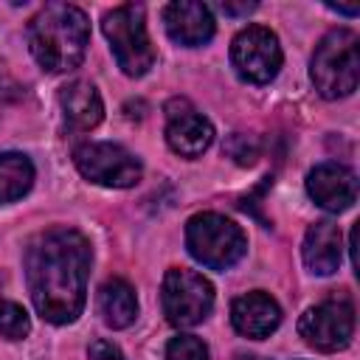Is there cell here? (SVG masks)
<instances>
[{"mask_svg":"<svg viewBox=\"0 0 360 360\" xmlns=\"http://www.w3.org/2000/svg\"><path fill=\"white\" fill-rule=\"evenodd\" d=\"M307 191L321 208L338 214L352 208V202L357 200V177L343 163L326 160L307 174Z\"/></svg>","mask_w":360,"mask_h":360,"instance_id":"cell-10","label":"cell"},{"mask_svg":"<svg viewBox=\"0 0 360 360\" xmlns=\"http://www.w3.org/2000/svg\"><path fill=\"white\" fill-rule=\"evenodd\" d=\"M332 11H338V14H349V17H354L357 14V6H329Z\"/></svg>","mask_w":360,"mask_h":360,"instance_id":"cell-22","label":"cell"},{"mask_svg":"<svg viewBox=\"0 0 360 360\" xmlns=\"http://www.w3.org/2000/svg\"><path fill=\"white\" fill-rule=\"evenodd\" d=\"M253 8H256V3H222V11L225 14H248Z\"/></svg>","mask_w":360,"mask_h":360,"instance_id":"cell-21","label":"cell"},{"mask_svg":"<svg viewBox=\"0 0 360 360\" xmlns=\"http://www.w3.org/2000/svg\"><path fill=\"white\" fill-rule=\"evenodd\" d=\"M90 42V22L79 6L48 3L28 25V48L48 73H68L82 65Z\"/></svg>","mask_w":360,"mask_h":360,"instance_id":"cell-2","label":"cell"},{"mask_svg":"<svg viewBox=\"0 0 360 360\" xmlns=\"http://www.w3.org/2000/svg\"><path fill=\"white\" fill-rule=\"evenodd\" d=\"M166 141L172 146V152L183 155V158H197L202 155L211 141H214V127L211 121L197 112L194 107H188L186 101H180V110H174L169 104V124H166Z\"/></svg>","mask_w":360,"mask_h":360,"instance_id":"cell-11","label":"cell"},{"mask_svg":"<svg viewBox=\"0 0 360 360\" xmlns=\"http://www.w3.org/2000/svg\"><path fill=\"white\" fill-rule=\"evenodd\" d=\"M186 245H188V253L211 270L233 267L248 250V239H245L242 228L233 219L214 214V211L194 214L188 219Z\"/></svg>","mask_w":360,"mask_h":360,"instance_id":"cell-4","label":"cell"},{"mask_svg":"<svg viewBox=\"0 0 360 360\" xmlns=\"http://www.w3.org/2000/svg\"><path fill=\"white\" fill-rule=\"evenodd\" d=\"M360 73V53H357V34L352 28H332L315 45L309 76L315 90L323 98H343L352 96L357 87Z\"/></svg>","mask_w":360,"mask_h":360,"instance_id":"cell-3","label":"cell"},{"mask_svg":"<svg viewBox=\"0 0 360 360\" xmlns=\"http://www.w3.org/2000/svg\"><path fill=\"white\" fill-rule=\"evenodd\" d=\"M98 309L107 326L112 329H124L135 321L138 315V298L135 290L124 281V278H110L101 284L98 290Z\"/></svg>","mask_w":360,"mask_h":360,"instance_id":"cell-16","label":"cell"},{"mask_svg":"<svg viewBox=\"0 0 360 360\" xmlns=\"http://www.w3.org/2000/svg\"><path fill=\"white\" fill-rule=\"evenodd\" d=\"M231 62L245 82L264 84L276 79L281 68V45L278 37L264 25H248L233 37Z\"/></svg>","mask_w":360,"mask_h":360,"instance_id":"cell-8","label":"cell"},{"mask_svg":"<svg viewBox=\"0 0 360 360\" xmlns=\"http://www.w3.org/2000/svg\"><path fill=\"white\" fill-rule=\"evenodd\" d=\"M231 323L245 338H267L281 323V307L267 292H245L231 304Z\"/></svg>","mask_w":360,"mask_h":360,"instance_id":"cell-13","label":"cell"},{"mask_svg":"<svg viewBox=\"0 0 360 360\" xmlns=\"http://www.w3.org/2000/svg\"><path fill=\"white\" fill-rule=\"evenodd\" d=\"M59 107H62V115H65L68 127L76 129V132H87V129H93L104 118L101 96L84 79H76V82H70V84L62 87Z\"/></svg>","mask_w":360,"mask_h":360,"instance_id":"cell-15","label":"cell"},{"mask_svg":"<svg viewBox=\"0 0 360 360\" xmlns=\"http://www.w3.org/2000/svg\"><path fill=\"white\" fill-rule=\"evenodd\" d=\"M163 22L177 45L197 48L214 37V14L208 6L194 0H177L163 8Z\"/></svg>","mask_w":360,"mask_h":360,"instance_id":"cell-12","label":"cell"},{"mask_svg":"<svg viewBox=\"0 0 360 360\" xmlns=\"http://www.w3.org/2000/svg\"><path fill=\"white\" fill-rule=\"evenodd\" d=\"M90 360H124V354H121V349H118L115 343H110V340H96V343L90 346Z\"/></svg>","mask_w":360,"mask_h":360,"instance_id":"cell-20","label":"cell"},{"mask_svg":"<svg viewBox=\"0 0 360 360\" xmlns=\"http://www.w3.org/2000/svg\"><path fill=\"white\" fill-rule=\"evenodd\" d=\"M73 163L82 172V177L98 186L129 188L141 180V160L118 143H107V141L82 143L73 152Z\"/></svg>","mask_w":360,"mask_h":360,"instance_id":"cell-7","label":"cell"},{"mask_svg":"<svg viewBox=\"0 0 360 360\" xmlns=\"http://www.w3.org/2000/svg\"><path fill=\"white\" fill-rule=\"evenodd\" d=\"M301 256H304V264L312 273L332 276L340 267V256H343V236H340L338 222L318 219L315 225H309V231L304 236Z\"/></svg>","mask_w":360,"mask_h":360,"instance_id":"cell-14","label":"cell"},{"mask_svg":"<svg viewBox=\"0 0 360 360\" xmlns=\"http://www.w3.org/2000/svg\"><path fill=\"white\" fill-rule=\"evenodd\" d=\"M298 335L318 352L346 349L354 335V309L346 298H329L309 307L298 321Z\"/></svg>","mask_w":360,"mask_h":360,"instance_id":"cell-9","label":"cell"},{"mask_svg":"<svg viewBox=\"0 0 360 360\" xmlns=\"http://www.w3.org/2000/svg\"><path fill=\"white\" fill-rule=\"evenodd\" d=\"M101 31L115 53L118 68L127 76H143L152 68L155 51H152L149 34H146V17H143L141 6H135V3L115 6L112 11L104 14Z\"/></svg>","mask_w":360,"mask_h":360,"instance_id":"cell-5","label":"cell"},{"mask_svg":"<svg viewBox=\"0 0 360 360\" xmlns=\"http://www.w3.org/2000/svg\"><path fill=\"white\" fill-rule=\"evenodd\" d=\"M34 183V163L22 152L0 155V202L20 200Z\"/></svg>","mask_w":360,"mask_h":360,"instance_id":"cell-17","label":"cell"},{"mask_svg":"<svg viewBox=\"0 0 360 360\" xmlns=\"http://www.w3.org/2000/svg\"><path fill=\"white\" fill-rule=\"evenodd\" d=\"M90 242L73 228H51L25 250V278L37 312L48 323H73L87 298Z\"/></svg>","mask_w":360,"mask_h":360,"instance_id":"cell-1","label":"cell"},{"mask_svg":"<svg viewBox=\"0 0 360 360\" xmlns=\"http://www.w3.org/2000/svg\"><path fill=\"white\" fill-rule=\"evenodd\" d=\"M160 298H163V315L169 318V323H174L180 329L197 326L200 321L208 318V312L214 307V287L197 270L172 267L163 276Z\"/></svg>","mask_w":360,"mask_h":360,"instance_id":"cell-6","label":"cell"},{"mask_svg":"<svg viewBox=\"0 0 360 360\" xmlns=\"http://www.w3.org/2000/svg\"><path fill=\"white\" fill-rule=\"evenodd\" d=\"M31 329L28 312L14 301H0V335L8 340H22Z\"/></svg>","mask_w":360,"mask_h":360,"instance_id":"cell-18","label":"cell"},{"mask_svg":"<svg viewBox=\"0 0 360 360\" xmlns=\"http://www.w3.org/2000/svg\"><path fill=\"white\" fill-rule=\"evenodd\" d=\"M166 360H208V346L194 335H177L166 346Z\"/></svg>","mask_w":360,"mask_h":360,"instance_id":"cell-19","label":"cell"}]
</instances>
